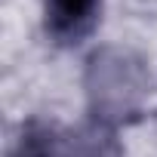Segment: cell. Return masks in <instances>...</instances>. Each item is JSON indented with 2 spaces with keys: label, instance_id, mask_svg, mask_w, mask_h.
<instances>
[{
  "label": "cell",
  "instance_id": "obj_1",
  "mask_svg": "<svg viewBox=\"0 0 157 157\" xmlns=\"http://www.w3.org/2000/svg\"><path fill=\"white\" fill-rule=\"evenodd\" d=\"M99 16V0H46V31L59 43L83 40Z\"/></svg>",
  "mask_w": 157,
  "mask_h": 157
},
{
  "label": "cell",
  "instance_id": "obj_2",
  "mask_svg": "<svg viewBox=\"0 0 157 157\" xmlns=\"http://www.w3.org/2000/svg\"><path fill=\"white\" fill-rule=\"evenodd\" d=\"M16 157H52V145L46 142V136L28 132V136H22V145H19Z\"/></svg>",
  "mask_w": 157,
  "mask_h": 157
}]
</instances>
